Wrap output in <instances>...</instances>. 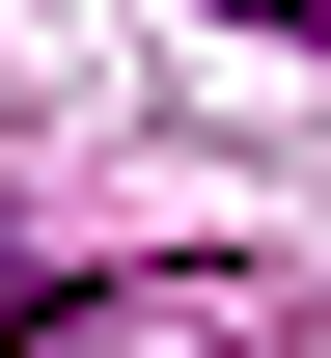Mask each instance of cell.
<instances>
[{"instance_id":"cell-1","label":"cell","mask_w":331,"mask_h":358,"mask_svg":"<svg viewBox=\"0 0 331 358\" xmlns=\"http://www.w3.org/2000/svg\"><path fill=\"white\" fill-rule=\"evenodd\" d=\"M248 28H304V55H331V0H248Z\"/></svg>"}]
</instances>
